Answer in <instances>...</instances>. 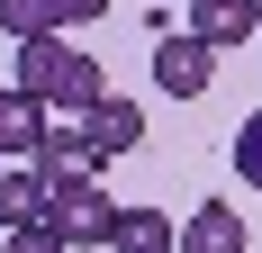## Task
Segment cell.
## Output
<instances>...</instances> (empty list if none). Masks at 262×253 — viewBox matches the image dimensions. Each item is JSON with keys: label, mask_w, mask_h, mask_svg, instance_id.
Segmentation results:
<instances>
[{"label": "cell", "mask_w": 262, "mask_h": 253, "mask_svg": "<svg viewBox=\"0 0 262 253\" xmlns=\"http://www.w3.org/2000/svg\"><path fill=\"white\" fill-rule=\"evenodd\" d=\"M18 91H36L46 109H73V118H91V109L108 100L100 54L63 46V36H27V46H18Z\"/></svg>", "instance_id": "cell-1"}, {"label": "cell", "mask_w": 262, "mask_h": 253, "mask_svg": "<svg viewBox=\"0 0 262 253\" xmlns=\"http://www.w3.org/2000/svg\"><path fill=\"white\" fill-rule=\"evenodd\" d=\"M63 244H108V226H118V208H108L100 172H63L54 181V217H46Z\"/></svg>", "instance_id": "cell-2"}, {"label": "cell", "mask_w": 262, "mask_h": 253, "mask_svg": "<svg viewBox=\"0 0 262 253\" xmlns=\"http://www.w3.org/2000/svg\"><path fill=\"white\" fill-rule=\"evenodd\" d=\"M217 81V54L190 36V27H172V36H154V91L163 100H199Z\"/></svg>", "instance_id": "cell-3"}, {"label": "cell", "mask_w": 262, "mask_h": 253, "mask_svg": "<svg viewBox=\"0 0 262 253\" xmlns=\"http://www.w3.org/2000/svg\"><path fill=\"white\" fill-rule=\"evenodd\" d=\"M46 217H54L46 163H9V172H0V226H46Z\"/></svg>", "instance_id": "cell-4"}, {"label": "cell", "mask_w": 262, "mask_h": 253, "mask_svg": "<svg viewBox=\"0 0 262 253\" xmlns=\"http://www.w3.org/2000/svg\"><path fill=\"white\" fill-rule=\"evenodd\" d=\"M46 100H36V91H0V154H9V163H36V145H46Z\"/></svg>", "instance_id": "cell-5"}, {"label": "cell", "mask_w": 262, "mask_h": 253, "mask_svg": "<svg viewBox=\"0 0 262 253\" xmlns=\"http://www.w3.org/2000/svg\"><path fill=\"white\" fill-rule=\"evenodd\" d=\"M81 126H91V163H108V154H136V145H145V109H136V100H100Z\"/></svg>", "instance_id": "cell-6"}, {"label": "cell", "mask_w": 262, "mask_h": 253, "mask_svg": "<svg viewBox=\"0 0 262 253\" xmlns=\"http://www.w3.org/2000/svg\"><path fill=\"white\" fill-rule=\"evenodd\" d=\"M253 0H199V18H190V36H199V46L208 54H226V46H244V36H253Z\"/></svg>", "instance_id": "cell-7"}, {"label": "cell", "mask_w": 262, "mask_h": 253, "mask_svg": "<svg viewBox=\"0 0 262 253\" xmlns=\"http://www.w3.org/2000/svg\"><path fill=\"white\" fill-rule=\"evenodd\" d=\"M181 253H244V217H235L226 199L190 208V226H181Z\"/></svg>", "instance_id": "cell-8"}, {"label": "cell", "mask_w": 262, "mask_h": 253, "mask_svg": "<svg viewBox=\"0 0 262 253\" xmlns=\"http://www.w3.org/2000/svg\"><path fill=\"white\" fill-rule=\"evenodd\" d=\"M108 244L118 253H172V217H163V208H118Z\"/></svg>", "instance_id": "cell-9"}, {"label": "cell", "mask_w": 262, "mask_h": 253, "mask_svg": "<svg viewBox=\"0 0 262 253\" xmlns=\"http://www.w3.org/2000/svg\"><path fill=\"white\" fill-rule=\"evenodd\" d=\"M36 163H46V181H63V172H100V163H91V126H46Z\"/></svg>", "instance_id": "cell-10"}, {"label": "cell", "mask_w": 262, "mask_h": 253, "mask_svg": "<svg viewBox=\"0 0 262 253\" xmlns=\"http://www.w3.org/2000/svg\"><path fill=\"white\" fill-rule=\"evenodd\" d=\"M235 172H244V190H262V109L235 126Z\"/></svg>", "instance_id": "cell-11"}, {"label": "cell", "mask_w": 262, "mask_h": 253, "mask_svg": "<svg viewBox=\"0 0 262 253\" xmlns=\"http://www.w3.org/2000/svg\"><path fill=\"white\" fill-rule=\"evenodd\" d=\"M36 9H46V36H63V27H91L108 0H36Z\"/></svg>", "instance_id": "cell-12"}, {"label": "cell", "mask_w": 262, "mask_h": 253, "mask_svg": "<svg viewBox=\"0 0 262 253\" xmlns=\"http://www.w3.org/2000/svg\"><path fill=\"white\" fill-rule=\"evenodd\" d=\"M0 253H73V244H63L54 226H9V244H0Z\"/></svg>", "instance_id": "cell-13"}, {"label": "cell", "mask_w": 262, "mask_h": 253, "mask_svg": "<svg viewBox=\"0 0 262 253\" xmlns=\"http://www.w3.org/2000/svg\"><path fill=\"white\" fill-rule=\"evenodd\" d=\"M253 18H262V0H253Z\"/></svg>", "instance_id": "cell-14"}]
</instances>
